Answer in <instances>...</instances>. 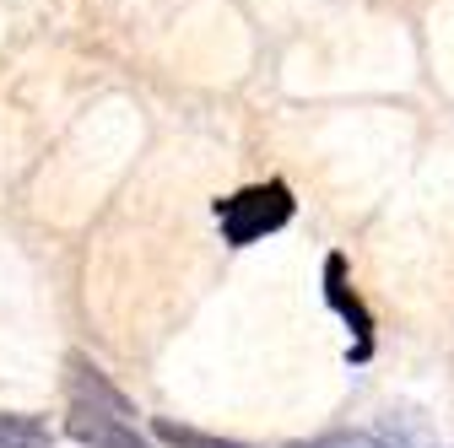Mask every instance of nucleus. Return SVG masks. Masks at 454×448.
<instances>
[{
	"instance_id": "20e7f679",
	"label": "nucleus",
	"mask_w": 454,
	"mask_h": 448,
	"mask_svg": "<svg viewBox=\"0 0 454 448\" xmlns=\"http://www.w3.org/2000/svg\"><path fill=\"white\" fill-rule=\"evenodd\" d=\"M0 448H54V437H49V427L33 421V416L0 411Z\"/></svg>"
},
{
	"instance_id": "39448f33",
	"label": "nucleus",
	"mask_w": 454,
	"mask_h": 448,
	"mask_svg": "<svg viewBox=\"0 0 454 448\" xmlns=\"http://www.w3.org/2000/svg\"><path fill=\"white\" fill-rule=\"evenodd\" d=\"M373 443H379V448H422V443H411L401 427H373Z\"/></svg>"
},
{
	"instance_id": "f257e3e1",
	"label": "nucleus",
	"mask_w": 454,
	"mask_h": 448,
	"mask_svg": "<svg viewBox=\"0 0 454 448\" xmlns=\"http://www.w3.org/2000/svg\"><path fill=\"white\" fill-rule=\"evenodd\" d=\"M293 211H298V200H293V189L281 184V179L244 184V189L222 195V200L211 205V216H216V228H222V243H227V249H249V243L281 233V228L293 221Z\"/></svg>"
},
{
	"instance_id": "7ed1b4c3",
	"label": "nucleus",
	"mask_w": 454,
	"mask_h": 448,
	"mask_svg": "<svg viewBox=\"0 0 454 448\" xmlns=\"http://www.w3.org/2000/svg\"><path fill=\"white\" fill-rule=\"evenodd\" d=\"M152 437H157V443H168V448H249V443H233V437H211V432L179 427V421H168V416H157V421H152Z\"/></svg>"
},
{
	"instance_id": "f03ea898",
	"label": "nucleus",
	"mask_w": 454,
	"mask_h": 448,
	"mask_svg": "<svg viewBox=\"0 0 454 448\" xmlns=\"http://www.w3.org/2000/svg\"><path fill=\"white\" fill-rule=\"evenodd\" d=\"M66 432H71L82 448H152V443H146V432H141L136 421H120V416L92 411V406H71Z\"/></svg>"
}]
</instances>
